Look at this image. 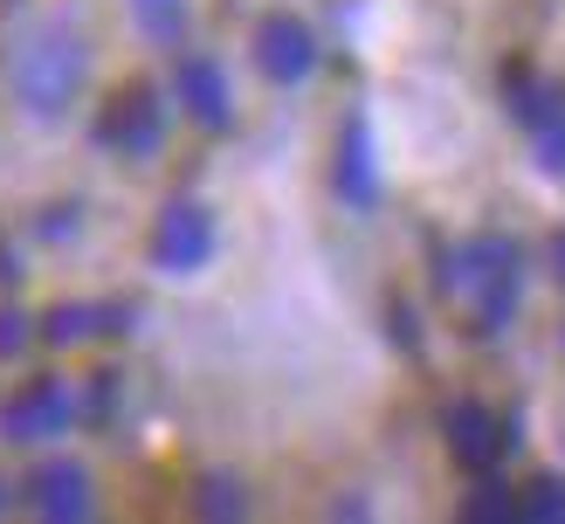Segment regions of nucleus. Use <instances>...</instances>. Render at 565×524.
<instances>
[{
  "label": "nucleus",
  "instance_id": "obj_3",
  "mask_svg": "<svg viewBox=\"0 0 565 524\" xmlns=\"http://www.w3.org/2000/svg\"><path fill=\"white\" fill-rule=\"evenodd\" d=\"M166 138H173V97H166L159 83H146V76L125 83V90L90 118V146H97L104 159H118V165L159 159Z\"/></svg>",
  "mask_w": 565,
  "mask_h": 524
},
{
  "label": "nucleus",
  "instance_id": "obj_18",
  "mask_svg": "<svg viewBox=\"0 0 565 524\" xmlns=\"http://www.w3.org/2000/svg\"><path fill=\"white\" fill-rule=\"evenodd\" d=\"M393 339H401L407 352H420V318L407 311V303H401V297H393Z\"/></svg>",
  "mask_w": 565,
  "mask_h": 524
},
{
  "label": "nucleus",
  "instance_id": "obj_1",
  "mask_svg": "<svg viewBox=\"0 0 565 524\" xmlns=\"http://www.w3.org/2000/svg\"><path fill=\"white\" fill-rule=\"evenodd\" d=\"M83 76H90V42H83L76 14H49L21 35L8 83H14V110L28 125H63L76 97H83Z\"/></svg>",
  "mask_w": 565,
  "mask_h": 524
},
{
  "label": "nucleus",
  "instance_id": "obj_21",
  "mask_svg": "<svg viewBox=\"0 0 565 524\" xmlns=\"http://www.w3.org/2000/svg\"><path fill=\"white\" fill-rule=\"evenodd\" d=\"M0 511H8V483H0Z\"/></svg>",
  "mask_w": 565,
  "mask_h": 524
},
{
  "label": "nucleus",
  "instance_id": "obj_13",
  "mask_svg": "<svg viewBox=\"0 0 565 524\" xmlns=\"http://www.w3.org/2000/svg\"><path fill=\"white\" fill-rule=\"evenodd\" d=\"M193 524H248V490L235 469H207L193 483Z\"/></svg>",
  "mask_w": 565,
  "mask_h": 524
},
{
  "label": "nucleus",
  "instance_id": "obj_14",
  "mask_svg": "<svg viewBox=\"0 0 565 524\" xmlns=\"http://www.w3.org/2000/svg\"><path fill=\"white\" fill-rule=\"evenodd\" d=\"M125 8H131V28H138L152 49H180V42H186L193 0H125Z\"/></svg>",
  "mask_w": 565,
  "mask_h": 524
},
{
  "label": "nucleus",
  "instance_id": "obj_10",
  "mask_svg": "<svg viewBox=\"0 0 565 524\" xmlns=\"http://www.w3.org/2000/svg\"><path fill=\"white\" fill-rule=\"evenodd\" d=\"M173 104H180L201 131H228V125H235V83H228V69H221L214 49H180Z\"/></svg>",
  "mask_w": 565,
  "mask_h": 524
},
{
  "label": "nucleus",
  "instance_id": "obj_20",
  "mask_svg": "<svg viewBox=\"0 0 565 524\" xmlns=\"http://www.w3.org/2000/svg\"><path fill=\"white\" fill-rule=\"evenodd\" d=\"M552 256H558V276H565V235H552Z\"/></svg>",
  "mask_w": 565,
  "mask_h": 524
},
{
  "label": "nucleus",
  "instance_id": "obj_9",
  "mask_svg": "<svg viewBox=\"0 0 565 524\" xmlns=\"http://www.w3.org/2000/svg\"><path fill=\"white\" fill-rule=\"evenodd\" d=\"M138 318H146V311H138L131 297H63V303H49L35 324H42V345L70 352V345L125 339V331H138Z\"/></svg>",
  "mask_w": 565,
  "mask_h": 524
},
{
  "label": "nucleus",
  "instance_id": "obj_7",
  "mask_svg": "<svg viewBox=\"0 0 565 524\" xmlns=\"http://www.w3.org/2000/svg\"><path fill=\"white\" fill-rule=\"evenodd\" d=\"M441 435L469 477H497V462L518 449V414H497L490 400H448L441 407Z\"/></svg>",
  "mask_w": 565,
  "mask_h": 524
},
{
  "label": "nucleus",
  "instance_id": "obj_19",
  "mask_svg": "<svg viewBox=\"0 0 565 524\" xmlns=\"http://www.w3.org/2000/svg\"><path fill=\"white\" fill-rule=\"evenodd\" d=\"M8 284H21V248L0 235V290H8Z\"/></svg>",
  "mask_w": 565,
  "mask_h": 524
},
{
  "label": "nucleus",
  "instance_id": "obj_5",
  "mask_svg": "<svg viewBox=\"0 0 565 524\" xmlns=\"http://www.w3.org/2000/svg\"><path fill=\"white\" fill-rule=\"evenodd\" d=\"M221 248V228H214V207L180 193V201H166L152 214V235H146V263L159 276H201Z\"/></svg>",
  "mask_w": 565,
  "mask_h": 524
},
{
  "label": "nucleus",
  "instance_id": "obj_17",
  "mask_svg": "<svg viewBox=\"0 0 565 524\" xmlns=\"http://www.w3.org/2000/svg\"><path fill=\"white\" fill-rule=\"evenodd\" d=\"M118 394H125V373H118V366L90 373V386H83V421H104V414L118 407Z\"/></svg>",
  "mask_w": 565,
  "mask_h": 524
},
{
  "label": "nucleus",
  "instance_id": "obj_12",
  "mask_svg": "<svg viewBox=\"0 0 565 524\" xmlns=\"http://www.w3.org/2000/svg\"><path fill=\"white\" fill-rule=\"evenodd\" d=\"M331 186H338V201H345L352 214L380 207V159H373V118H365V110H345V125H338Z\"/></svg>",
  "mask_w": 565,
  "mask_h": 524
},
{
  "label": "nucleus",
  "instance_id": "obj_11",
  "mask_svg": "<svg viewBox=\"0 0 565 524\" xmlns=\"http://www.w3.org/2000/svg\"><path fill=\"white\" fill-rule=\"evenodd\" d=\"M28 504H35L42 524H90L97 517V496H90V469L76 456H42L28 469Z\"/></svg>",
  "mask_w": 565,
  "mask_h": 524
},
{
  "label": "nucleus",
  "instance_id": "obj_4",
  "mask_svg": "<svg viewBox=\"0 0 565 524\" xmlns=\"http://www.w3.org/2000/svg\"><path fill=\"white\" fill-rule=\"evenodd\" d=\"M83 421V386L70 373H28L8 400H0V441L8 449H49Z\"/></svg>",
  "mask_w": 565,
  "mask_h": 524
},
{
  "label": "nucleus",
  "instance_id": "obj_2",
  "mask_svg": "<svg viewBox=\"0 0 565 524\" xmlns=\"http://www.w3.org/2000/svg\"><path fill=\"white\" fill-rule=\"evenodd\" d=\"M456 297L469 303L476 339H503L524 311V248L511 235H469L456 248Z\"/></svg>",
  "mask_w": 565,
  "mask_h": 524
},
{
  "label": "nucleus",
  "instance_id": "obj_6",
  "mask_svg": "<svg viewBox=\"0 0 565 524\" xmlns=\"http://www.w3.org/2000/svg\"><path fill=\"white\" fill-rule=\"evenodd\" d=\"M503 97H511V118L531 131V146H539V165L545 173H565V83L511 63L503 69Z\"/></svg>",
  "mask_w": 565,
  "mask_h": 524
},
{
  "label": "nucleus",
  "instance_id": "obj_15",
  "mask_svg": "<svg viewBox=\"0 0 565 524\" xmlns=\"http://www.w3.org/2000/svg\"><path fill=\"white\" fill-rule=\"evenodd\" d=\"M518 504H524V524H565V477H531L518 490Z\"/></svg>",
  "mask_w": 565,
  "mask_h": 524
},
{
  "label": "nucleus",
  "instance_id": "obj_16",
  "mask_svg": "<svg viewBox=\"0 0 565 524\" xmlns=\"http://www.w3.org/2000/svg\"><path fill=\"white\" fill-rule=\"evenodd\" d=\"M42 339V324L21 311V303H0V359H21L28 345Z\"/></svg>",
  "mask_w": 565,
  "mask_h": 524
},
{
  "label": "nucleus",
  "instance_id": "obj_8",
  "mask_svg": "<svg viewBox=\"0 0 565 524\" xmlns=\"http://www.w3.org/2000/svg\"><path fill=\"white\" fill-rule=\"evenodd\" d=\"M248 55H256V69L276 83V90H303V83L318 76V63H324L318 28L303 14H263L256 35H248Z\"/></svg>",
  "mask_w": 565,
  "mask_h": 524
}]
</instances>
